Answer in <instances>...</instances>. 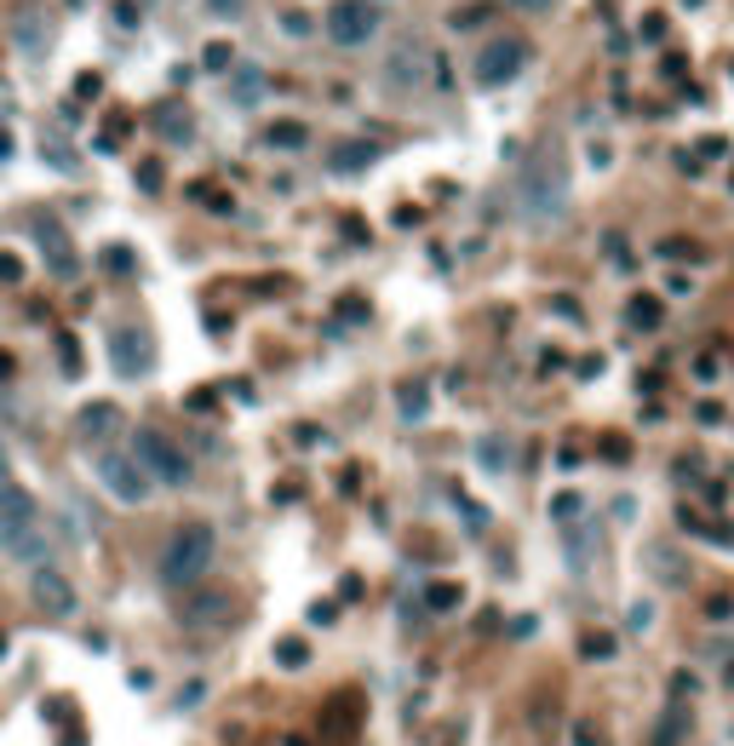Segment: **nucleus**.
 I'll list each match as a JSON object with an SVG mask.
<instances>
[{"instance_id": "c85d7f7f", "label": "nucleus", "mask_w": 734, "mask_h": 746, "mask_svg": "<svg viewBox=\"0 0 734 746\" xmlns=\"http://www.w3.org/2000/svg\"><path fill=\"white\" fill-rule=\"evenodd\" d=\"M0 155H12V138L7 132H0Z\"/></svg>"}, {"instance_id": "9b49d317", "label": "nucleus", "mask_w": 734, "mask_h": 746, "mask_svg": "<svg viewBox=\"0 0 734 746\" xmlns=\"http://www.w3.org/2000/svg\"><path fill=\"white\" fill-rule=\"evenodd\" d=\"M0 546H7V557H17V562H35V569H47L52 534L29 517V522H17V529H0Z\"/></svg>"}, {"instance_id": "6ab92c4d", "label": "nucleus", "mask_w": 734, "mask_h": 746, "mask_svg": "<svg viewBox=\"0 0 734 746\" xmlns=\"http://www.w3.org/2000/svg\"><path fill=\"white\" fill-rule=\"evenodd\" d=\"M425 385H402V419H425Z\"/></svg>"}, {"instance_id": "f8f14e48", "label": "nucleus", "mask_w": 734, "mask_h": 746, "mask_svg": "<svg viewBox=\"0 0 734 746\" xmlns=\"http://www.w3.org/2000/svg\"><path fill=\"white\" fill-rule=\"evenodd\" d=\"M35 603H40L52 620H64V615H75V586H69L58 569H35Z\"/></svg>"}, {"instance_id": "4be33fe9", "label": "nucleus", "mask_w": 734, "mask_h": 746, "mask_svg": "<svg viewBox=\"0 0 734 746\" xmlns=\"http://www.w3.org/2000/svg\"><path fill=\"white\" fill-rule=\"evenodd\" d=\"M603 248H608V258H615V265H620V270H631V248H625V241H620V236H608V241H603Z\"/></svg>"}, {"instance_id": "7c9ffc66", "label": "nucleus", "mask_w": 734, "mask_h": 746, "mask_svg": "<svg viewBox=\"0 0 734 746\" xmlns=\"http://www.w3.org/2000/svg\"><path fill=\"white\" fill-rule=\"evenodd\" d=\"M729 690H734V667H729Z\"/></svg>"}, {"instance_id": "a878e982", "label": "nucleus", "mask_w": 734, "mask_h": 746, "mask_svg": "<svg viewBox=\"0 0 734 746\" xmlns=\"http://www.w3.org/2000/svg\"><path fill=\"white\" fill-rule=\"evenodd\" d=\"M557 517H562V522L580 517V494H557Z\"/></svg>"}, {"instance_id": "393cba45", "label": "nucleus", "mask_w": 734, "mask_h": 746, "mask_svg": "<svg viewBox=\"0 0 734 746\" xmlns=\"http://www.w3.org/2000/svg\"><path fill=\"white\" fill-rule=\"evenodd\" d=\"M660 253H671V258H700V248H695V241H666Z\"/></svg>"}, {"instance_id": "39448f33", "label": "nucleus", "mask_w": 734, "mask_h": 746, "mask_svg": "<svg viewBox=\"0 0 734 746\" xmlns=\"http://www.w3.org/2000/svg\"><path fill=\"white\" fill-rule=\"evenodd\" d=\"M98 482L121 500V506H144V500L155 494V482L150 471L138 466L132 454H121V448H98Z\"/></svg>"}, {"instance_id": "423d86ee", "label": "nucleus", "mask_w": 734, "mask_h": 746, "mask_svg": "<svg viewBox=\"0 0 734 746\" xmlns=\"http://www.w3.org/2000/svg\"><path fill=\"white\" fill-rule=\"evenodd\" d=\"M528 69V47L517 35H494V40H482V52H477V87H511V80Z\"/></svg>"}, {"instance_id": "6e6552de", "label": "nucleus", "mask_w": 734, "mask_h": 746, "mask_svg": "<svg viewBox=\"0 0 734 746\" xmlns=\"http://www.w3.org/2000/svg\"><path fill=\"white\" fill-rule=\"evenodd\" d=\"M442 80V69L431 64V52L419 47V40H402V47L384 58V87L391 92H414V87H425V80Z\"/></svg>"}, {"instance_id": "dca6fc26", "label": "nucleus", "mask_w": 734, "mask_h": 746, "mask_svg": "<svg viewBox=\"0 0 734 746\" xmlns=\"http://www.w3.org/2000/svg\"><path fill=\"white\" fill-rule=\"evenodd\" d=\"M230 98L241 110H253L258 98H264V69H236V80H230Z\"/></svg>"}, {"instance_id": "f257e3e1", "label": "nucleus", "mask_w": 734, "mask_h": 746, "mask_svg": "<svg viewBox=\"0 0 734 746\" xmlns=\"http://www.w3.org/2000/svg\"><path fill=\"white\" fill-rule=\"evenodd\" d=\"M517 207H522L528 225H550V218H562V207H568V161H562L557 144H540L534 155L522 161Z\"/></svg>"}, {"instance_id": "0eeeda50", "label": "nucleus", "mask_w": 734, "mask_h": 746, "mask_svg": "<svg viewBox=\"0 0 734 746\" xmlns=\"http://www.w3.org/2000/svg\"><path fill=\"white\" fill-rule=\"evenodd\" d=\"M321 29H328L333 47L356 52V47H367V40L379 35V12L367 7V0H333L328 17H321Z\"/></svg>"}, {"instance_id": "9d476101", "label": "nucleus", "mask_w": 734, "mask_h": 746, "mask_svg": "<svg viewBox=\"0 0 734 746\" xmlns=\"http://www.w3.org/2000/svg\"><path fill=\"white\" fill-rule=\"evenodd\" d=\"M110 362H115V374H121V379L150 374V362H155L150 333H138V328H115V333H110Z\"/></svg>"}, {"instance_id": "2eb2a0df", "label": "nucleus", "mask_w": 734, "mask_h": 746, "mask_svg": "<svg viewBox=\"0 0 734 746\" xmlns=\"http://www.w3.org/2000/svg\"><path fill=\"white\" fill-rule=\"evenodd\" d=\"M625 316H631V328H637V333H655V328H660V316H666V305H660L655 293H637V299L625 305Z\"/></svg>"}, {"instance_id": "20e7f679", "label": "nucleus", "mask_w": 734, "mask_h": 746, "mask_svg": "<svg viewBox=\"0 0 734 746\" xmlns=\"http://www.w3.org/2000/svg\"><path fill=\"white\" fill-rule=\"evenodd\" d=\"M178 620L190 632H218V627H230L236 620V592L230 586H184V597H178Z\"/></svg>"}, {"instance_id": "cd10ccee", "label": "nucleus", "mask_w": 734, "mask_h": 746, "mask_svg": "<svg viewBox=\"0 0 734 746\" xmlns=\"http://www.w3.org/2000/svg\"><path fill=\"white\" fill-rule=\"evenodd\" d=\"M505 7H517V12H550V0H505Z\"/></svg>"}, {"instance_id": "ddd939ff", "label": "nucleus", "mask_w": 734, "mask_h": 746, "mask_svg": "<svg viewBox=\"0 0 734 746\" xmlns=\"http://www.w3.org/2000/svg\"><path fill=\"white\" fill-rule=\"evenodd\" d=\"M35 517V494L24 489V482H7L0 477V529H17V522Z\"/></svg>"}, {"instance_id": "7ed1b4c3", "label": "nucleus", "mask_w": 734, "mask_h": 746, "mask_svg": "<svg viewBox=\"0 0 734 746\" xmlns=\"http://www.w3.org/2000/svg\"><path fill=\"white\" fill-rule=\"evenodd\" d=\"M132 459L150 471V482H167V489H184V482H190V459H184V448L167 431H155V426H138Z\"/></svg>"}, {"instance_id": "aec40b11", "label": "nucleus", "mask_w": 734, "mask_h": 746, "mask_svg": "<svg viewBox=\"0 0 734 746\" xmlns=\"http://www.w3.org/2000/svg\"><path fill=\"white\" fill-rule=\"evenodd\" d=\"M333 161H339V167H367V161H374V150H367V144H339Z\"/></svg>"}, {"instance_id": "b1692460", "label": "nucleus", "mask_w": 734, "mask_h": 746, "mask_svg": "<svg viewBox=\"0 0 734 746\" xmlns=\"http://www.w3.org/2000/svg\"><path fill=\"white\" fill-rule=\"evenodd\" d=\"M276 660H281V667H304V643H281Z\"/></svg>"}, {"instance_id": "a211bd4d", "label": "nucleus", "mask_w": 734, "mask_h": 746, "mask_svg": "<svg viewBox=\"0 0 734 746\" xmlns=\"http://www.w3.org/2000/svg\"><path fill=\"white\" fill-rule=\"evenodd\" d=\"M270 144L299 150V144H304V127H299V121H276V127H270Z\"/></svg>"}, {"instance_id": "1a4fd4ad", "label": "nucleus", "mask_w": 734, "mask_h": 746, "mask_svg": "<svg viewBox=\"0 0 734 746\" xmlns=\"http://www.w3.org/2000/svg\"><path fill=\"white\" fill-rule=\"evenodd\" d=\"M35 248H40V258H47V270L58 281H75L80 276V253H75V241H69V230L58 225V218H40V225H35Z\"/></svg>"}, {"instance_id": "f03ea898", "label": "nucleus", "mask_w": 734, "mask_h": 746, "mask_svg": "<svg viewBox=\"0 0 734 746\" xmlns=\"http://www.w3.org/2000/svg\"><path fill=\"white\" fill-rule=\"evenodd\" d=\"M213 557H218V534L207 522H184L167 540V552H161V580H167V586H195V580L213 569Z\"/></svg>"}, {"instance_id": "5701e85b", "label": "nucleus", "mask_w": 734, "mask_h": 746, "mask_svg": "<svg viewBox=\"0 0 734 746\" xmlns=\"http://www.w3.org/2000/svg\"><path fill=\"white\" fill-rule=\"evenodd\" d=\"M459 603V586H431V609H454Z\"/></svg>"}, {"instance_id": "4468645a", "label": "nucleus", "mask_w": 734, "mask_h": 746, "mask_svg": "<svg viewBox=\"0 0 734 746\" xmlns=\"http://www.w3.org/2000/svg\"><path fill=\"white\" fill-rule=\"evenodd\" d=\"M121 431V414H115V402H92V408H80V437H115Z\"/></svg>"}, {"instance_id": "412c9836", "label": "nucleus", "mask_w": 734, "mask_h": 746, "mask_svg": "<svg viewBox=\"0 0 734 746\" xmlns=\"http://www.w3.org/2000/svg\"><path fill=\"white\" fill-rule=\"evenodd\" d=\"M648 562H655V574H671V580H683V574H688V569H683V557H666V552H655Z\"/></svg>"}, {"instance_id": "c756f323", "label": "nucleus", "mask_w": 734, "mask_h": 746, "mask_svg": "<svg viewBox=\"0 0 734 746\" xmlns=\"http://www.w3.org/2000/svg\"><path fill=\"white\" fill-rule=\"evenodd\" d=\"M0 477H7V448H0Z\"/></svg>"}, {"instance_id": "bb28decb", "label": "nucleus", "mask_w": 734, "mask_h": 746, "mask_svg": "<svg viewBox=\"0 0 734 746\" xmlns=\"http://www.w3.org/2000/svg\"><path fill=\"white\" fill-rule=\"evenodd\" d=\"M207 7H213V12H218V17H236V12H241V7H248V0H207Z\"/></svg>"}, {"instance_id": "f3484780", "label": "nucleus", "mask_w": 734, "mask_h": 746, "mask_svg": "<svg viewBox=\"0 0 734 746\" xmlns=\"http://www.w3.org/2000/svg\"><path fill=\"white\" fill-rule=\"evenodd\" d=\"M683 735H688V718H683V712H671V718L660 723V735H655V746H683Z\"/></svg>"}]
</instances>
